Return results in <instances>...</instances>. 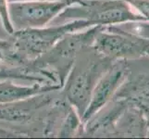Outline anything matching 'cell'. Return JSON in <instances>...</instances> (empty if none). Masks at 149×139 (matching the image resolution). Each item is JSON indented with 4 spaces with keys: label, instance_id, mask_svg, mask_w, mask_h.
Masks as SVG:
<instances>
[{
    "label": "cell",
    "instance_id": "cell-13",
    "mask_svg": "<svg viewBox=\"0 0 149 139\" xmlns=\"http://www.w3.org/2000/svg\"><path fill=\"white\" fill-rule=\"evenodd\" d=\"M125 31L135 34L142 37L149 39V22L148 20H137V22H126L119 25Z\"/></svg>",
    "mask_w": 149,
    "mask_h": 139
},
{
    "label": "cell",
    "instance_id": "cell-18",
    "mask_svg": "<svg viewBox=\"0 0 149 139\" xmlns=\"http://www.w3.org/2000/svg\"><path fill=\"white\" fill-rule=\"evenodd\" d=\"M147 55H149V49H148V52H147Z\"/></svg>",
    "mask_w": 149,
    "mask_h": 139
},
{
    "label": "cell",
    "instance_id": "cell-16",
    "mask_svg": "<svg viewBox=\"0 0 149 139\" xmlns=\"http://www.w3.org/2000/svg\"><path fill=\"white\" fill-rule=\"evenodd\" d=\"M25 1H56V0H8L9 3H12V2H25Z\"/></svg>",
    "mask_w": 149,
    "mask_h": 139
},
{
    "label": "cell",
    "instance_id": "cell-17",
    "mask_svg": "<svg viewBox=\"0 0 149 139\" xmlns=\"http://www.w3.org/2000/svg\"><path fill=\"white\" fill-rule=\"evenodd\" d=\"M148 119V136L147 137H149V118H147Z\"/></svg>",
    "mask_w": 149,
    "mask_h": 139
},
{
    "label": "cell",
    "instance_id": "cell-5",
    "mask_svg": "<svg viewBox=\"0 0 149 139\" xmlns=\"http://www.w3.org/2000/svg\"><path fill=\"white\" fill-rule=\"evenodd\" d=\"M81 0H56V1H25L9 3V16L16 30L41 28L47 26L70 7Z\"/></svg>",
    "mask_w": 149,
    "mask_h": 139
},
{
    "label": "cell",
    "instance_id": "cell-15",
    "mask_svg": "<svg viewBox=\"0 0 149 139\" xmlns=\"http://www.w3.org/2000/svg\"><path fill=\"white\" fill-rule=\"evenodd\" d=\"M130 6L149 22V0H125Z\"/></svg>",
    "mask_w": 149,
    "mask_h": 139
},
{
    "label": "cell",
    "instance_id": "cell-8",
    "mask_svg": "<svg viewBox=\"0 0 149 139\" xmlns=\"http://www.w3.org/2000/svg\"><path fill=\"white\" fill-rule=\"evenodd\" d=\"M127 105L128 101L125 99L113 98L84 123L83 135L86 136L113 137L117 121Z\"/></svg>",
    "mask_w": 149,
    "mask_h": 139
},
{
    "label": "cell",
    "instance_id": "cell-4",
    "mask_svg": "<svg viewBox=\"0 0 149 139\" xmlns=\"http://www.w3.org/2000/svg\"><path fill=\"white\" fill-rule=\"evenodd\" d=\"M91 46L112 61L131 60L147 55L149 39L125 31L119 25H110L99 29Z\"/></svg>",
    "mask_w": 149,
    "mask_h": 139
},
{
    "label": "cell",
    "instance_id": "cell-11",
    "mask_svg": "<svg viewBox=\"0 0 149 139\" xmlns=\"http://www.w3.org/2000/svg\"><path fill=\"white\" fill-rule=\"evenodd\" d=\"M28 64V61L16 51L11 41L9 39H0V68L7 67L27 69Z\"/></svg>",
    "mask_w": 149,
    "mask_h": 139
},
{
    "label": "cell",
    "instance_id": "cell-3",
    "mask_svg": "<svg viewBox=\"0 0 149 139\" xmlns=\"http://www.w3.org/2000/svg\"><path fill=\"white\" fill-rule=\"evenodd\" d=\"M92 26L95 25L88 20H73L52 26L16 30L9 40L17 52L30 62L48 52L66 34Z\"/></svg>",
    "mask_w": 149,
    "mask_h": 139
},
{
    "label": "cell",
    "instance_id": "cell-2",
    "mask_svg": "<svg viewBox=\"0 0 149 139\" xmlns=\"http://www.w3.org/2000/svg\"><path fill=\"white\" fill-rule=\"evenodd\" d=\"M73 20H85L99 26L146 20L125 0H81L66 8L53 22Z\"/></svg>",
    "mask_w": 149,
    "mask_h": 139
},
{
    "label": "cell",
    "instance_id": "cell-7",
    "mask_svg": "<svg viewBox=\"0 0 149 139\" xmlns=\"http://www.w3.org/2000/svg\"><path fill=\"white\" fill-rule=\"evenodd\" d=\"M127 74V60H117L112 63L109 70L96 82L92 92L88 107L81 117L83 123L86 122L113 99L117 91L124 83Z\"/></svg>",
    "mask_w": 149,
    "mask_h": 139
},
{
    "label": "cell",
    "instance_id": "cell-6",
    "mask_svg": "<svg viewBox=\"0 0 149 139\" xmlns=\"http://www.w3.org/2000/svg\"><path fill=\"white\" fill-rule=\"evenodd\" d=\"M128 74L113 98L138 106L149 118V55L127 60Z\"/></svg>",
    "mask_w": 149,
    "mask_h": 139
},
{
    "label": "cell",
    "instance_id": "cell-12",
    "mask_svg": "<svg viewBox=\"0 0 149 139\" xmlns=\"http://www.w3.org/2000/svg\"><path fill=\"white\" fill-rule=\"evenodd\" d=\"M84 123L77 111L70 105L61 119V123L58 128V137H72L81 132L83 133Z\"/></svg>",
    "mask_w": 149,
    "mask_h": 139
},
{
    "label": "cell",
    "instance_id": "cell-10",
    "mask_svg": "<svg viewBox=\"0 0 149 139\" xmlns=\"http://www.w3.org/2000/svg\"><path fill=\"white\" fill-rule=\"evenodd\" d=\"M116 137H147L148 119L139 107L128 102L115 125Z\"/></svg>",
    "mask_w": 149,
    "mask_h": 139
},
{
    "label": "cell",
    "instance_id": "cell-9",
    "mask_svg": "<svg viewBox=\"0 0 149 139\" xmlns=\"http://www.w3.org/2000/svg\"><path fill=\"white\" fill-rule=\"evenodd\" d=\"M62 85L54 83H33L31 85H22L14 83V80L0 81V105L24 100L30 97L59 91Z\"/></svg>",
    "mask_w": 149,
    "mask_h": 139
},
{
    "label": "cell",
    "instance_id": "cell-1",
    "mask_svg": "<svg viewBox=\"0 0 149 139\" xmlns=\"http://www.w3.org/2000/svg\"><path fill=\"white\" fill-rule=\"evenodd\" d=\"M113 62L99 55L92 46L85 47L76 57L60 89V95L81 119L88 107L96 82Z\"/></svg>",
    "mask_w": 149,
    "mask_h": 139
},
{
    "label": "cell",
    "instance_id": "cell-14",
    "mask_svg": "<svg viewBox=\"0 0 149 139\" xmlns=\"http://www.w3.org/2000/svg\"><path fill=\"white\" fill-rule=\"evenodd\" d=\"M0 22L6 32L11 35L15 29L12 25L9 16V2L8 0H0Z\"/></svg>",
    "mask_w": 149,
    "mask_h": 139
}]
</instances>
